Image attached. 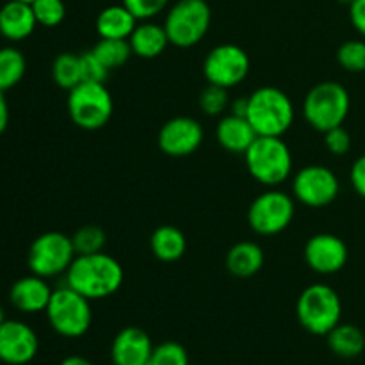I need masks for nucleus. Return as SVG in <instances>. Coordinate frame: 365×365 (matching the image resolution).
<instances>
[{
	"label": "nucleus",
	"mask_w": 365,
	"mask_h": 365,
	"mask_svg": "<svg viewBox=\"0 0 365 365\" xmlns=\"http://www.w3.org/2000/svg\"><path fill=\"white\" fill-rule=\"evenodd\" d=\"M125 280L123 266L109 253L77 255L66 271V285L89 302L116 294Z\"/></svg>",
	"instance_id": "obj_1"
},
{
	"label": "nucleus",
	"mask_w": 365,
	"mask_h": 365,
	"mask_svg": "<svg viewBox=\"0 0 365 365\" xmlns=\"http://www.w3.org/2000/svg\"><path fill=\"white\" fill-rule=\"evenodd\" d=\"M246 118L257 135L284 138L294 123L296 109L287 93L274 86H262L248 95Z\"/></svg>",
	"instance_id": "obj_2"
},
{
	"label": "nucleus",
	"mask_w": 365,
	"mask_h": 365,
	"mask_svg": "<svg viewBox=\"0 0 365 365\" xmlns=\"http://www.w3.org/2000/svg\"><path fill=\"white\" fill-rule=\"evenodd\" d=\"M248 173L264 187H280L292 175L294 160L284 138L257 135L245 153Z\"/></svg>",
	"instance_id": "obj_3"
},
{
	"label": "nucleus",
	"mask_w": 365,
	"mask_h": 365,
	"mask_svg": "<svg viewBox=\"0 0 365 365\" xmlns=\"http://www.w3.org/2000/svg\"><path fill=\"white\" fill-rule=\"evenodd\" d=\"M349 109H351L349 91L341 82L335 81H324L310 88L302 106L307 123L321 134L344 125Z\"/></svg>",
	"instance_id": "obj_4"
},
{
	"label": "nucleus",
	"mask_w": 365,
	"mask_h": 365,
	"mask_svg": "<svg viewBox=\"0 0 365 365\" xmlns=\"http://www.w3.org/2000/svg\"><path fill=\"white\" fill-rule=\"evenodd\" d=\"M296 316L309 334L327 337L342 319L341 296L327 284L309 285L298 296Z\"/></svg>",
	"instance_id": "obj_5"
},
{
	"label": "nucleus",
	"mask_w": 365,
	"mask_h": 365,
	"mask_svg": "<svg viewBox=\"0 0 365 365\" xmlns=\"http://www.w3.org/2000/svg\"><path fill=\"white\" fill-rule=\"evenodd\" d=\"M45 314L50 328L64 339L84 337L93 323L91 302L68 285L53 289Z\"/></svg>",
	"instance_id": "obj_6"
},
{
	"label": "nucleus",
	"mask_w": 365,
	"mask_h": 365,
	"mask_svg": "<svg viewBox=\"0 0 365 365\" xmlns=\"http://www.w3.org/2000/svg\"><path fill=\"white\" fill-rule=\"evenodd\" d=\"M68 114L82 130H100L114 113V100L103 82L84 81L68 91Z\"/></svg>",
	"instance_id": "obj_7"
},
{
	"label": "nucleus",
	"mask_w": 365,
	"mask_h": 365,
	"mask_svg": "<svg viewBox=\"0 0 365 365\" xmlns=\"http://www.w3.org/2000/svg\"><path fill=\"white\" fill-rule=\"evenodd\" d=\"M210 21L212 11L207 0H178L168 7L163 25L171 45L177 48H191L205 38Z\"/></svg>",
	"instance_id": "obj_8"
},
{
	"label": "nucleus",
	"mask_w": 365,
	"mask_h": 365,
	"mask_svg": "<svg viewBox=\"0 0 365 365\" xmlns=\"http://www.w3.org/2000/svg\"><path fill=\"white\" fill-rule=\"evenodd\" d=\"M294 216V196L278 187H267L250 205L248 225L255 234L269 237L287 230Z\"/></svg>",
	"instance_id": "obj_9"
},
{
	"label": "nucleus",
	"mask_w": 365,
	"mask_h": 365,
	"mask_svg": "<svg viewBox=\"0 0 365 365\" xmlns=\"http://www.w3.org/2000/svg\"><path fill=\"white\" fill-rule=\"evenodd\" d=\"M73 242L63 232H45L38 235L29 246L27 266L32 274L41 278H53L66 274L68 267L75 260Z\"/></svg>",
	"instance_id": "obj_10"
},
{
	"label": "nucleus",
	"mask_w": 365,
	"mask_h": 365,
	"mask_svg": "<svg viewBox=\"0 0 365 365\" xmlns=\"http://www.w3.org/2000/svg\"><path fill=\"white\" fill-rule=\"evenodd\" d=\"M341 192V180L330 168L323 164L303 166L292 177V196L296 202L310 209L331 205Z\"/></svg>",
	"instance_id": "obj_11"
},
{
	"label": "nucleus",
	"mask_w": 365,
	"mask_h": 365,
	"mask_svg": "<svg viewBox=\"0 0 365 365\" xmlns=\"http://www.w3.org/2000/svg\"><path fill=\"white\" fill-rule=\"evenodd\" d=\"M250 66L252 61L242 46L235 43H221L203 59V77L207 84L232 89L248 77Z\"/></svg>",
	"instance_id": "obj_12"
},
{
	"label": "nucleus",
	"mask_w": 365,
	"mask_h": 365,
	"mask_svg": "<svg viewBox=\"0 0 365 365\" xmlns=\"http://www.w3.org/2000/svg\"><path fill=\"white\" fill-rule=\"evenodd\" d=\"M205 139L202 123L191 116H175L160 127L157 145L168 157H189L202 146Z\"/></svg>",
	"instance_id": "obj_13"
},
{
	"label": "nucleus",
	"mask_w": 365,
	"mask_h": 365,
	"mask_svg": "<svg viewBox=\"0 0 365 365\" xmlns=\"http://www.w3.org/2000/svg\"><path fill=\"white\" fill-rule=\"evenodd\" d=\"M303 259L314 273L330 277L344 269L349 259V250L339 235L323 232V234L312 235L307 241Z\"/></svg>",
	"instance_id": "obj_14"
},
{
	"label": "nucleus",
	"mask_w": 365,
	"mask_h": 365,
	"mask_svg": "<svg viewBox=\"0 0 365 365\" xmlns=\"http://www.w3.org/2000/svg\"><path fill=\"white\" fill-rule=\"evenodd\" d=\"M39 351L36 331L24 321L6 319L0 327V362L7 365H27Z\"/></svg>",
	"instance_id": "obj_15"
},
{
	"label": "nucleus",
	"mask_w": 365,
	"mask_h": 365,
	"mask_svg": "<svg viewBox=\"0 0 365 365\" xmlns=\"http://www.w3.org/2000/svg\"><path fill=\"white\" fill-rule=\"evenodd\" d=\"M153 342L143 328L127 327L116 334L110 344V360L114 365H148Z\"/></svg>",
	"instance_id": "obj_16"
},
{
	"label": "nucleus",
	"mask_w": 365,
	"mask_h": 365,
	"mask_svg": "<svg viewBox=\"0 0 365 365\" xmlns=\"http://www.w3.org/2000/svg\"><path fill=\"white\" fill-rule=\"evenodd\" d=\"M53 289L50 287L46 278L38 274L18 278L9 291V302L16 310L24 314L45 312L52 298Z\"/></svg>",
	"instance_id": "obj_17"
},
{
	"label": "nucleus",
	"mask_w": 365,
	"mask_h": 365,
	"mask_svg": "<svg viewBox=\"0 0 365 365\" xmlns=\"http://www.w3.org/2000/svg\"><path fill=\"white\" fill-rule=\"evenodd\" d=\"M38 27L32 6L20 0H7L0 7V34L9 41L18 43L27 39Z\"/></svg>",
	"instance_id": "obj_18"
},
{
	"label": "nucleus",
	"mask_w": 365,
	"mask_h": 365,
	"mask_svg": "<svg viewBox=\"0 0 365 365\" xmlns=\"http://www.w3.org/2000/svg\"><path fill=\"white\" fill-rule=\"evenodd\" d=\"M216 139L223 150L230 153H241L245 155L250 146L257 139V132L250 125L248 118L227 114L221 116L216 125Z\"/></svg>",
	"instance_id": "obj_19"
},
{
	"label": "nucleus",
	"mask_w": 365,
	"mask_h": 365,
	"mask_svg": "<svg viewBox=\"0 0 365 365\" xmlns=\"http://www.w3.org/2000/svg\"><path fill=\"white\" fill-rule=\"evenodd\" d=\"M128 43L132 53L141 59H155L166 52L168 45H171L164 25L155 24L153 20L139 21L128 38Z\"/></svg>",
	"instance_id": "obj_20"
},
{
	"label": "nucleus",
	"mask_w": 365,
	"mask_h": 365,
	"mask_svg": "<svg viewBox=\"0 0 365 365\" xmlns=\"http://www.w3.org/2000/svg\"><path fill=\"white\" fill-rule=\"evenodd\" d=\"M266 257L260 245L253 241L235 242L227 253V269L235 278H252L264 267Z\"/></svg>",
	"instance_id": "obj_21"
},
{
	"label": "nucleus",
	"mask_w": 365,
	"mask_h": 365,
	"mask_svg": "<svg viewBox=\"0 0 365 365\" xmlns=\"http://www.w3.org/2000/svg\"><path fill=\"white\" fill-rule=\"evenodd\" d=\"M138 24V18L123 4H114V6H107L106 9L100 11L95 27L100 38L128 39Z\"/></svg>",
	"instance_id": "obj_22"
},
{
	"label": "nucleus",
	"mask_w": 365,
	"mask_h": 365,
	"mask_svg": "<svg viewBox=\"0 0 365 365\" xmlns=\"http://www.w3.org/2000/svg\"><path fill=\"white\" fill-rule=\"evenodd\" d=\"M150 250H152L153 257L160 262H177L185 255L187 239L178 227L160 225L159 228L153 230L152 237H150Z\"/></svg>",
	"instance_id": "obj_23"
},
{
	"label": "nucleus",
	"mask_w": 365,
	"mask_h": 365,
	"mask_svg": "<svg viewBox=\"0 0 365 365\" xmlns=\"http://www.w3.org/2000/svg\"><path fill=\"white\" fill-rule=\"evenodd\" d=\"M328 348L341 359H356L365 349V334L351 323H339L327 335Z\"/></svg>",
	"instance_id": "obj_24"
},
{
	"label": "nucleus",
	"mask_w": 365,
	"mask_h": 365,
	"mask_svg": "<svg viewBox=\"0 0 365 365\" xmlns=\"http://www.w3.org/2000/svg\"><path fill=\"white\" fill-rule=\"evenodd\" d=\"M27 71V59L24 53L14 46H4L0 48V89L14 88L21 82Z\"/></svg>",
	"instance_id": "obj_25"
},
{
	"label": "nucleus",
	"mask_w": 365,
	"mask_h": 365,
	"mask_svg": "<svg viewBox=\"0 0 365 365\" xmlns=\"http://www.w3.org/2000/svg\"><path fill=\"white\" fill-rule=\"evenodd\" d=\"M52 78L61 89L71 91L77 88L82 78V68H81V56L71 52H63L53 59L52 63Z\"/></svg>",
	"instance_id": "obj_26"
},
{
	"label": "nucleus",
	"mask_w": 365,
	"mask_h": 365,
	"mask_svg": "<svg viewBox=\"0 0 365 365\" xmlns=\"http://www.w3.org/2000/svg\"><path fill=\"white\" fill-rule=\"evenodd\" d=\"M93 52L98 56V59L109 68L110 71L118 70L123 64L128 63L134 53H132L128 39H107L100 38V41L93 46Z\"/></svg>",
	"instance_id": "obj_27"
},
{
	"label": "nucleus",
	"mask_w": 365,
	"mask_h": 365,
	"mask_svg": "<svg viewBox=\"0 0 365 365\" xmlns=\"http://www.w3.org/2000/svg\"><path fill=\"white\" fill-rule=\"evenodd\" d=\"M71 242L77 255H91V253L103 252L107 235L98 225H84L71 235Z\"/></svg>",
	"instance_id": "obj_28"
},
{
	"label": "nucleus",
	"mask_w": 365,
	"mask_h": 365,
	"mask_svg": "<svg viewBox=\"0 0 365 365\" xmlns=\"http://www.w3.org/2000/svg\"><path fill=\"white\" fill-rule=\"evenodd\" d=\"M337 63L348 73L365 71V39H348L337 50Z\"/></svg>",
	"instance_id": "obj_29"
},
{
	"label": "nucleus",
	"mask_w": 365,
	"mask_h": 365,
	"mask_svg": "<svg viewBox=\"0 0 365 365\" xmlns=\"http://www.w3.org/2000/svg\"><path fill=\"white\" fill-rule=\"evenodd\" d=\"M230 102L228 89L214 84H207L198 96L200 109L207 116H223L225 110L230 107Z\"/></svg>",
	"instance_id": "obj_30"
},
{
	"label": "nucleus",
	"mask_w": 365,
	"mask_h": 365,
	"mask_svg": "<svg viewBox=\"0 0 365 365\" xmlns=\"http://www.w3.org/2000/svg\"><path fill=\"white\" fill-rule=\"evenodd\" d=\"M38 25L53 29L61 25L66 18V4L64 0H34L31 4Z\"/></svg>",
	"instance_id": "obj_31"
},
{
	"label": "nucleus",
	"mask_w": 365,
	"mask_h": 365,
	"mask_svg": "<svg viewBox=\"0 0 365 365\" xmlns=\"http://www.w3.org/2000/svg\"><path fill=\"white\" fill-rule=\"evenodd\" d=\"M148 365H189L187 349L180 342H160L153 348Z\"/></svg>",
	"instance_id": "obj_32"
},
{
	"label": "nucleus",
	"mask_w": 365,
	"mask_h": 365,
	"mask_svg": "<svg viewBox=\"0 0 365 365\" xmlns=\"http://www.w3.org/2000/svg\"><path fill=\"white\" fill-rule=\"evenodd\" d=\"M125 7L138 18L143 20H153L163 11L170 7V0H121Z\"/></svg>",
	"instance_id": "obj_33"
},
{
	"label": "nucleus",
	"mask_w": 365,
	"mask_h": 365,
	"mask_svg": "<svg viewBox=\"0 0 365 365\" xmlns=\"http://www.w3.org/2000/svg\"><path fill=\"white\" fill-rule=\"evenodd\" d=\"M81 56V68H82V78L84 81H91V82H103L109 78L110 70L98 59L95 52L91 50H86V52L78 53Z\"/></svg>",
	"instance_id": "obj_34"
},
{
	"label": "nucleus",
	"mask_w": 365,
	"mask_h": 365,
	"mask_svg": "<svg viewBox=\"0 0 365 365\" xmlns=\"http://www.w3.org/2000/svg\"><path fill=\"white\" fill-rule=\"evenodd\" d=\"M351 134L344 127H335L324 132V146L335 157H344L351 150Z\"/></svg>",
	"instance_id": "obj_35"
},
{
	"label": "nucleus",
	"mask_w": 365,
	"mask_h": 365,
	"mask_svg": "<svg viewBox=\"0 0 365 365\" xmlns=\"http://www.w3.org/2000/svg\"><path fill=\"white\" fill-rule=\"evenodd\" d=\"M349 182L356 195L365 200V153L353 163L351 171H349Z\"/></svg>",
	"instance_id": "obj_36"
},
{
	"label": "nucleus",
	"mask_w": 365,
	"mask_h": 365,
	"mask_svg": "<svg viewBox=\"0 0 365 365\" xmlns=\"http://www.w3.org/2000/svg\"><path fill=\"white\" fill-rule=\"evenodd\" d=\"M349 20L355 31L365 38V0H353L349 4Z\"/></svg>",
	"instance_id": "obj_37"
},
{
	"label": "nucleus",
	"mask_w": 365,
	"mask_h": 365,
	"mask_svg": "<svg viewBox=\"0 0 365 365\" xmlns=\"http://www.w3.org/2000/svg\"><path fill=\"white\" fill-rule=\"evenodd\" d=\"M7 125H9V106H7V100L4 96V91L0 89V135L6 132Z\"/></svg>",
	"instance_id": "obj_38"
},
{
	"label": "nucleus",
	"mask_w": 365,
	"mask_h": 365,
	"mask_svg": "<svg viewBox=\"0 0 365 365\" xmlns=\"http://www.w3.org/2000/svg\"><path fill=\"white\" fill-rule=\"evenodd\" d=\"M230 113L235 114V116H245L248 113V96H242V98H235L230 102Z\"/></svg>",
	"instance_id": "obj_39"
},
{
	"label": "nucleus",
	"mask_w": 365,
	"mask_h": 365,
	"mask_svg": "<svg viewBox=\"0 0 365 365\" xmlns=\"http://www.w3.org/2000/svg\"><path fill=\"white\" fill-rule=\"evenodd\" d=\"M59 365H93V364L81 355H70L66 356V359H64Z\"/></svg>",
	"instance_id": "obj_40"
},
{
	"label": "nucleus",
	"mask_w": 365,
	"mask_h": 365,
	"mask_svg": "<svg viewBox=\"0 0 365 365\" xmlns=\"http://www.w3.org/2000/svg\"><path fill=\"white\" fill-rule=\"evenodd\" d=\"M4 321H6V316H4V309H2V307H0V327H2V324H4Z\"/></svg>",
	"instance_id": "obj_41"
},
{
	"label": "nucleus",
	"mask_w": 365,
	"mask_h": 365,
	"mask_svg": "<svg viewBox=\"0 0 365 365\" xmlns=\"http://www.w3.org/2000/svg\"><path fill=\"white\" fill-rule=\"evenodd\" d=\"M337 2H341V4H346V6H348V7H349V4H351V2H353V0H337Z\"/></svg>",
	"instance_id": "obj_42"
},
{
	"label": "nucleus",
	"mask_w": 365,
	"mask_h": 365,
	"mask_svg": "<svg viewBox=\"0 0 365 365\" xmlns=\"http://www.w3.org/2000/svg\"><path fill=\"white\" fill-rule=\"evenodd\" d=\"M20 2H27V4H32V2H34V0H20Z\"/></svg>",
	"instance_id": "obj_43"
}]
</instances>
